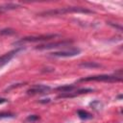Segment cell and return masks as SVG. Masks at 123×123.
I'll return each mask as SVG.
<instances>
[{
  "instance_id": "cell-14",
  "label": "cell",
  "mask_w": 123,
  "mask_h": 123,
  "mask_svg": "<svg viewBox=\"0 0 123 123\" xmlns=\"http://www.w3.org/2000/svg\"><path fill=\"white\" fill-rule=\"evenodd\" d=\"M26 119H27V121H31V122H33V121H37V120H38V119H39V116H38V115H36V114H33V115H29Z\"/></svg>"
},
{
  "instance_id": "cell-15",
  "label": "cell",
  "mask_w": 123,
  "mask_h": 123,
  "mask_svg": "<svg viewBox=\"0 0 123 123\" xmlns=\"http://www.w3.org/2000/svg\"><path fill=\"white\" fill-rule=\"evenodd\" d=\"M8 100L6 99V98H0V105L1 104H3V103H6Z\"/></svg>"
},
{
  "instance_id": "cell-13",
  "label": "cell",
  "mask_w": 123,
  "mask_h": 123,
  "mask_svg": "<svg viewBox=\"0 0 123 123\" xmlns=\"http://www.w3.org/2000/svg\"><path fill=\"white\" fill-rule=\"evenodd\" d=\"M11 117H14V114L11 113V112H0V119H2V118H11Z\"/></svg>"
},
{
  "instance_id": "cell-1",
  "label": "cell",
  "mask_w": 123,
  "mask_h": 123,
  "mask_svg": "<svg viewBox=\"0 0 123 123\" xmlns=\"http://www.w3.org/2000/svg\"><path fill=\"white\" fill-rule=\"evenodd\" d=\"M69 12H83V13H91L92 12L80 8V7H67V8H61L57 10H50V11H45L39 13L41 16H46V15H60V14H64V13H69Z\"/></svg>"
},
{
  "instance_id": "cell-9",
  "label": "cell",
  "mask_w": 123,
  "mask_h": 123,
  "mask_svg": "<svg viewBox=\"0 0 123 123\" xmlns=\"http://www.w3.org/2000/svg\"><path fill=\"white\" fill-rule=\"evenodd\" d=\"M77 114H78V116H79L81 119H84V120L92 118V115H91L89 112H87L86 111H84V110H79V111H77Z\"/></svg>"
},
{
  "instance_id": "cell-3",
  "label": "cell",
  "mask_w": 123,
  "mask_h": 123,
  "mask_svg": "<svg viewBox=\"0 0 123 123\" xmlns=\"http://www.w3.org/2000/svg\"><path fill=\"white\" fill-rule=\"evenodd\" d=\"M122 79L121 77H118L116 75H95V76H89L80 79V82H120Z\"/></svg>"
},
{
  "instance_id": "cell-12",
  "label": "cell",
  "mask_w": 123,
  "mask_h": 123,
  "mask_svg": "<svg viewBox=\"0 0 123 123\" xmlns=\"http://www.w3.org/2000/svg\"><path fill=\"white\" fill-rule=\"evenodd\" d=\"M14 33H15V31L11 28H6V29H3L0 31V35H2V36H10V35H13Z\"/></svg>"
},
{
  "instance_id": "cell-6",
  "label": "cell",
  "mask_w": 123,
  "mask_h": 123,
  "mask_svg": "<svg viewBox=\"0 0 123 123\" xmlns=\"http://www.w3.org/2000/svg\"><path fill=\"white\" fill-rule=\"evenodd\" d=\"M51 87L45 85H35L31 86L29 89H27V94L29 95H36V94H43L50 91Z\"/></svg>"
},
{
  "instance_id": "cell-2",
  "label": "cell",
  "mask_w": 123,
  "mask_h": 123,
  "mask_svg": "<svg viewBox=\"0 0 123 123\" xmlns=\"http://www.w3.org/2000/svg\"><path fill=\"white\" fill-rule=\"evenodd\" d=\"M60 37L57 34H45V35H39V36H31V37H25L23 38H21L20 40L14 42L15 45L17 44H22V43H26V42H39V41H46V40H50L53 38H56Z\"/></svg>"
},
{
  "instance_id": "cell-8",
  "label": "cell",
  "mask_w": 123,
  "mask_h": 123,
  "mask_svg": "<svg viewBox=\"0 0 123 123\" xmlns=\"http://www.w3.org/2000/svg\"><path fill=\"white\" fill-rule=\"evenodd\" d=\"M75 88H76V86L74 85H65V86H61L56 87V90L66 93V92H72Z\"/></svg>"
},
{
  "instance_id": "cell-4",
  "label": "cell",
  "mask_w": 123,
  "mask_h": 123,
  "mask_svg": "<svg viewBox=\"0 0 123 123\" xmlns=\"http://www.w3.org/2000/svg\"><path fill=\"white\" fill-rule=\"evenodd\" d=\"M72 40L66 39V40H61V41H56V42H51V43H44V44H39L36 46L37 50H49V49H55V48H61L64 46H68L72 43Z\"/></svg>"
},
{
  "instance_id": "cell-7",
  "label": "cell",
  "mask_w": 123,
  "mask_h": 123,
  "mask_svg": "<svg viewBox=\"0 0 123 123\" xmlns=\"http://www.w3.org/2000/svg\"><path fill=\"white\" fill-rule=\"evenodd\" d=\"M20 50H22V48L21 47H19V48H16V49H14V50H12V51H10V52H8V53H6V54H4L3 56H1L0 57V66H2V65H4V64H6L7 62H9Z\"/></svg>"
},
{
  "instance_id": "cell-11",
  "label": "cell",
  "mask_w": 123,
  "mask_h": 123,
  "mask_svg": "<svg viewBox=\"0 0 123 123\" xmlns=\"http://www.w3.org/2000/svg\"><path fill=\"white\" fill-rule=\"evenodd\" d=\"M17 7H19V5H16V4H6V5H3V6H0V12L13 10V9H16Z\"/></svg>"
},
{
  "instance_id": "cell-10",
  "label": "cell",
  "mask_w": 123,
  "mask_h": 123,
  "mask_svg": "<svg viewBox=\"0 0 123 123\" xmlns=\"http://www.w3.org/2000/svg\"><path fill=\"white\" fill-rule=\"evenodd\" d=\"M80 66L86 67V68H97V67H100L101 65L95 62H82Z\"/></svg>"
},
{
  "instance_id": "cell-5",
  "label": "cell",
  "mask_w": 123,
  "mask_h": 123,
  "mask_svg": "<svg viewBox=\"0 0 123 123\" xmlns=\"http://www.w3.org/2000/svg\"><path fill=\"white\" fill-rule=\"evenodd\" d=\"M81 53V50L79 48H70V49H63L60 51H54L50 53L53 57H62V58H68V57H74Z\"/></svg>"
}]
</instances>
